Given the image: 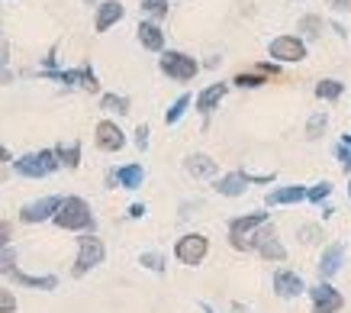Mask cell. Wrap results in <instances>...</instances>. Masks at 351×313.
Returning <instances> with one entry per match:
<instances>
[{
  "label": "cell",
  "instance_id": "cell-28",
  "mask_svg": "<svg viewBox=\"0 0 351 313\" xmlns=\"http://www.w3.org/2000/svg\"><path fill=\"white\" fill-rule=\"evenodd\" d=\"M326 126H329V117H326V113H313V117H309V123H306V136H309V139H319Z\"/></svg>",
  "mask_w": 351,
  "mask_h": 313
},
{
  "label": "cell",
  "instance_id": "cell-17",
  "mask_svg": "<svg viewBox=\"0 0 351 313\" xmlns=\"http://www.w3.org/2000/svg\"><path fill=\"white\" fill-rule=\"evenodd\" d=\"M110 181H117L119 187L136 191V187H142V181H145V168H142V165H123V168H117V172L110 174Z\"/></svg>",
  "mask_w": 351,
  "mask_h": 313
},
{
  "label": "cell",
  "instance_id": "cell-7",
  "mask_svg": "<svg viewBox=\"0 0 351 313\" xmlns=\"http://www.w3.org/2000/svg\"><path fill=\"white\" fill-rule=\"evenodd\" d=\"M206 252H210V239L200 236V233H187V236L178 239V246H174V255L178 262L184 265H200L206 259Z\"/></svg>",
  "mask_w": 351,
  "mask_h": 313
},
{
  "label": "cell",
  "instance_id": "cell-6",
  "mask_svg": "<svg viewBox=\"0 0 351 313\" xmlns=\"http://www.w3.org/2000/svg\"><path fill=\"white\" fill-rule=\"evenodd\" d=\"M252 246L258 248V255L267 262H284L287 259V248L280 246V239L274 236V227L271 223H265V227H258L255 233H252Z\"/></svg>",
  "mask_w": 351,
  "mask_h": 313
},
{
  "label": "cell",
  "instance_id": "cell-24",
  "mask_svg": "<svg viewBox=\"0 0 351 313\" xmlns=\"http://www.w3.org/2000/svg\"><path fill=\"white\" fill-rule=\"evenodd\" d=\"M191 104H193L191 94H181V97H178V100H174V104L168 107V113H165V123H168V126H174V123H178V119L187 113V107H191Z\"/></svg>",
  "mask_w": 351,
  "mask_h": 313
},
{
  "label": "cell",
  "instance_id": "cell-25",
  "mask_svg": "<svg viewBox=\"0 0 351 313\" xmlns=\"http://www.w3.org/2000/svg\"><path fill=\"white\" fill-rule=\"evenodd\" d=\"M100 107L107 110V113H117V117H123V113H129V100L119 97V94H104V97H100Z\"/></svg>",
  "mask_w": 351,
  "mask_h": 313
},
{
  "label": "cell",
  "instance_id": "cell-2",
  "mask_svg": "<svg viewBox=\"0 0 351 313\" xmlns=\"http://www.w3.org/2000/svg\"><path fill=\"white\" fill-rule=\"evenodd\" d=\"M265 223H271L267 210H258V213H248V216H235L232 223H229V242H232V248H239V252L255 248L252 246V233H255L258 227H265Z\"/></svg>",
  "mask_w": 351,
  "mask_h": 313
},
{
  "label": "cell",
  "instance_id": "cell-31",
  "mask_svg": "<svg viewBox=\"0 0 351 313\" xmlns=\"http://www.w3.org/2000/svg\"><path fill=\"white\" fill-rule=\"evenodd\" d=\"M329 194H332V184L322 181V184H316V187H309V191H306V200H309V204H322V200H326Z\"/></svg>",
  "mask_w": 351,
  "mask_h": 313
},
{
  "label": "cell",
  "instance_id": "cell-30",
  "mask_svg": "<svg viewBox=\"0 0 351 313\" xmlns=\"http://www.w3.org/2000/svg\"><path fill=\"white\" fill-rule=\"evenodd\" d=\"M142 10L155 16V20H161V16H168V0H142Z\"/></svg>",
  "mask_w": 351,
  "mask_h": 313
},
{
  "label": "cell",
  "instance_id": "cell-34",
  "mask_svg": "<svg viewBox=\"0 0 351 313\" xmlns=\"http://www.w3.org/2000/svg\"><path fill=\"white\" fill-rule=\"evenodd\" d=\"M0 313H16V297L7 288H0Z\"/></svg>",
  "mask_w": 351,
  "mask_h": 313
},
{
  "label": "cell",
  "instance_id": "cell-43",
  "mask_svg": "<svg viewBox=\"0 0 351 313\" xmlns=\"http://www.w3.org/2000/svg\"><path fill=\"white\" fill-rule=\"evenodd\" d=\"M348 197H351V181H348Z\"/></svg>",
  "mask_w": 351,
  "mask_h": 313
},
{
  "label": "cell",
  "instance_id": "cell-29",
  "mask_svg": "<svg viewBox=\"0 0 351 313\" xmlns=\"http://www.w3.org/2000/svg\"><path fill=\"white\" fill-rule=\"evenodd\" d=\"M142 268H149V271H165V255H161V252H142Z\"/></svg>",
  "mask_w": 351,
  "mask_h": 313
},
{
  "label": "cell",
  "instance_id": "cell-36",
  "mask_svg": "<svg viewBox=\"0 0 351 313\" xmlns=\"http://www.w3.org/2000/svg\"><path fill=\"white\" fill-rule=\"evenodd\" d=\"M10 236H13V229L7 220H0V248H7L10 246Z\"/></svg>",
  "mask_w": 351,
  "mask_h": 313
},
{
  "label": "cell",
  "instance_id": "cell-11",
  "mask_svg": "<svg viewBox=\"0 0 351 313\" xmlns=\"http://www.w3.org/2000/svg\"><path fill=\"white\" fill-rule=\"evenodd\" d=\"M58 204H62V197H39V200H32V204H26L20 210V220L23 223H43V220H52L55 210H58Z\"/></svg>",
  "mask_w": 351,
  "mask_h": 313
},
{
  "label": "cell",
  "instance_id": "cell-33",
  "mask_svg": "<svg viewBox=\"0 0 351 313\" xmlns=\"http://www.w3.org/2000/svg\"><path fill=\"white\" fill-rule=\"evenodd\" d=\"M335 159H339V165L345 168V172H351V146H348V142H339V149H335Z\"/></svg>",
  "mask_w": 351,
  "mask_h": 313
},
{
  "label": "cell",
  "instance_id": "cell-14",
  "mask_svg": "<svg viewBox=\"0 0 351 313\" xmlns=\"http://www.w3.org/2000/svg\"><path fill=\"white\" fill-rule=\"evenodd\" d=\"M226 91H229V84H223V81H219V84L203 87L200 94H197V100H193V104H197V110H200L203 117H210V113H213V110L219 107V104H223Z\"/></svg>",
  "mask_w": 351,
  "mask_h": 313
},
{
  "label": "cell",
  "instance_id": "cell-27",
  "mask_svg": "<svg viewBox=\"0 0 351 313\" xmlns=\"http://www.w3.org/2000/svg\"><path fill=\"white\" fill-rule=\"evenodd\" d=\"M265 81H271V78L258 75V71H239V75L232 78V84H235V87H261Z\"/></svg>",
  "mask_w": 351,
  "mask_h": 313
},
{
  "label": "cell",
  "instance_id": "cell-35",
  "mask_svg": "<svg viewBox=\"0 0 351 313\" xmlns=\"http://www.w3.org/2000/svg\"><path fill=\"white\" fill-rule=\"evenodd\" d=\"M136 149H138V152L149 149V126H145V123H142V126L136 130Z\"/></svg>",
  "mask_w": 351,
  "mask_h": 313
},
{
  "label": "cell",
  "instance_id": "cell-13",
  "mask_svg": "<svg viewBox=\"0 0 351 313\" xmlns=\"http://www.w3.org/2000/svg\"><path fill=\"white\" fill-rule=\"evenodd\" d=\"M303 278H300L297 271H277L274 275V294L277 297H284V301H290V297H300L303 294Z\"/></svg>",
  "mask_w": 351,
  "mask_h": 313
},
{
  "label": "cell",
  "instance_id": "cell-9",
  "mask_svg": "<svg viewBox=\"0 0 351 313\" xmlns=\"http://www.w3.org/2000/svg\"><path fill=\"white\" fill-rule=\"evenodd\" d=\"M309 297H313L316 313H339L341 307H345V297H341L332 284H326V281H319L316 288H309Z\"/></svg>",
  "mask_w": 351,
  "mask_h": 313
},
{
  "label": "cell",
  "instance_id": "cell-1",
  "mask_svg": "<svg viewBox=\"0 0 351 313\" xmlns=\"http://www.w3.org/2000/svg\"><path fill=\"white\" fill-rule=\"evenodd\" d=\"M52 220L58 229H71V233H81V229L94 227L90 207H87V200H81V197H62V204H58Z\"/></svg>",
  "mask_w": 351,
  "mask_h": 313
},
{
  "label": "cell",
  "instance_id": "cell-37",
  "mask_svg": "<svg viewBox=\"0 0 351 313\" xmlns=\"http://www.w3.org/2000/svg\"><path fill=\"white\" fill-rule=\"evenodd\" d=\"M7 62H10V43L0 33V68H7Z\"/></svg>",
  "mask_w": 351,
  "mask_h": 313
},
{
  "label": "cell",
  "instance_id": "cell-5",
  "mask_svg": "<svg viewBox=\"0 0 351 313\" xmlns=\"http://www.w3.org/2000/svg\"><path fill=\"white\" fill-rule=\"evenodd\" d=\"M104 262V242L97 236H81L77 239V262L75 268H71V275L75 278H84L90 268H97Z\"/></svg>",
  "mask_w": 351,
  "mask_h": 313
},
{
  "label": "cell",
  "instance_id": "cell-12",
  "mask_svg": "<svg viewBox=\"0 0 351 313\" xmlns=\"http://www.w3.org/2000/svg\"><path fill=\"white\" fill-rule=\"evenodd\" d=\"M123 16H126V10H123V3H119V0H104V3L97 7L94 30H97V33H107V30H113Z\"/></svg>",
  "mask_w": 351,
  "mask_h": 313
},
{
  "label": "cell",
  "instance_id": "cell-41",
  "mask_svg": "<svg viewBox=\"0 0 351 313\" xmlns=\"http://www.w3.org/2000/svg\"><path fill=\"white\" fill-rule=\"evenodd\" d=\"M10 159H13V155H10V152H7V146L0 142V162H10Z\"/></svg>",
  "mask_w": 351,
  "mask_h": 313
},
{
  "label": "cell",
  "instance_id": "cell-19",
  "mask_svg": "<svg viewBox=\"0 0 351 313\" xmlns=\"http://www.w3.org/2000/svg\"><path fill=\"white\" fill-rule=\"evenodd\" d=\"M300 200H306V187H300V184H287V187H277V191L267 194V207L300 204Z\"/></svg>",
  "mask_w": 351,
  "mask_h": 313
},
{
  "label": "cell",
  "instance_id": "cell-22",
  "mask_svg": "<svg viewBox=\"0 0 351 313\" xmlns=\"http://www.w3.org/2000/svg\"><path fill=\"white\" fill-rule=\"evenodd\" d=\"M341 94H345V84H341L339 78H322V81H316V97L319 100H339Z\"/></svg>",
  "mask_w": 351,
  "mask_h": 313
},
{
  "label": "cell",
  "instance_id": "cell-20",
  "mask_svg": "<svg viewBox=\"0 0 351 313\" xmlns=\"http://www.w3.org/2000/svg\"><path fill=\"white\" fill-rule=\"evenodd\" d=\"M341 259H345V248L341 246H329L326 252H322V259H319V278H332V275H339L341 268Z\"/></svg>",
  "mask_w": 351,
  "mask_h": 313
},
{
  "label": "cell",
  "instance_id": "cell-4",
  "mask_svg": "<svg viewBox=\"0 0 351 313\" xmlns=\"http://www.w3.org/2000/svg\"><path fill=\"white\" fill-rule=\"evenodd\" d=\"M161 71L171 78V81H193L200 65L193 55H184V52H161Z\"/></svg>",
  "mask_w": 351,
  "mask_h": 313
},
{
  "label": "cell",
  "instance_id": "cell-38",
  "mask_svg": "<svg viewBox=\"0 0 351 313\" xmlns=\"http://www.w3.org/2000/svg\"><path fill=\"white\" fill-rule=\"evenodd\" d=\"M316 233H319L316 227H303L300 229V239H303V242H316Z\"/></svg>",
  "mask_w": 351,
  "mask_h": 313
},
{
  "label": "cell",
  "instance_id": "cell-15",
  "mask_svg": "<svg viewBox=\"0 0 351 313\" xmlns=\"http://www.w3.org/2000/svg\"><path fill=\"white\" fill-rule=\"evenodd\" d=\"M213 187H216V194H223V197H242L245 187H248V174L245 172H229V174H223Z\"/></svg>",
  "mask_w": 351,
  "mask_h": 313
},
{
  "label": "cell",
  "instance_id": "cell-8",
  "mask_svg": "<svg viewBox=\"0 0 351 313\" xmlns=\"http://www.w3.org/2000/svg\"><path fill=\"white\" fill-rule=\"evenodd\" d=\"M267 52H271L274 62H303L306 58V43L300 36H277V39H271Z\"/></svg>",
  "mask_w": 351,
  "mask_h": 313
},
{
  "label": "cell",
  "instance_id": "cell-18",
  "mask_svg": "<svg viewBox=\"0 0 351 313\" xmlns=\"http://www.w3.org/2000/svg\"><path fill=\"white\" fill-rule=\"evenodd\" d=\"M10 275L23 288H36V291H55V288H58V278H55V275H26V271H16V268H13Z\"/></svg>",
  "mask_w": 351,
  "mask_h": 313
},
{
  "label": "cell",
  "instance_id": "cell-23",
  "mask_svg": "<svg viewBox=\"0 0 351 313\" xmlns=\"http://www.w3.org/2000/svg\"><path fill=\"white\" fill-rule=\"evenodd\" d=\"M55 159L64 168H77L81 165V142H71V146H55Z\"/></svg>",
  "mask_w": 351,
  "mask_h": 313
},
{
  "label": "cell",
  "instance_id": "cell-39",
  "mask_svg": "<svg viewBox=\"0 0 351 313\" xmlns=\"http://www.w3.org/2000/svg\"><path fill=\"white\" fill-rule=\"evenodd\" d=\"M329 7L332 10H339V13H345V10H351V0H329Z\"/></svg>",
  "mask_w": 351,
  "mask_h": 313
},
{
  "label": "cell",
  "instance_id": "cell-40",
  "mask_svg": "<svg viewBox=\"0 0 351 313\" xmlns=\"http://www.w3.org/2000/svg\"><path fill=\"white\" fill-rule=\"evenodd\" d=\"M129 216H136V220L138 216H145V204H132L129 207Z\"/></svg>",
  "mask_w": 351,
  "mask_h": 313
},
{
  "label": "cell",
  "instance_id": "cell-32",
  "mask_svg": "<svg viewBox=\"0 0 351 313\" xmlns=\"http://www.w3.org/2000/svg\"><path fill=\"white\" fill-rule=\"evenodd\" d=\"M16 268V255H13V248H0V275H10Z\"/></svg>",
  "mask_w": 351,
  "mask_h": 313
},
{
  "label": "cell",
  "instance_id": "cell-42",
  "mask_svg": "<svg viewBox=\"0 0 351 313\" xmlns=\"http://www.w3.org/2000/svg\"><path fill=\"white\" fill-rule=\"evenodd\" d=\"M200 307H203V313H216L213 307H210V303H200Z\"/></svg>",
  "mask_w": 351,
  "mask_h": 313
},
{
  "label": "cell",
  "instance_id": "cell-21",
  "mask_svg": "<svg viewBox=\"0 0 351 313\" xmlns=\"http://www.w3.org/2000/svg\"><path fill=\"white\" fill-rule=\"evenodd\" d=\"M184 168H187L193 178H213L216 174V162L210 159V155H203V152H197V155H191V159H184Z\"/></svg>",
  "mask_w": 351,
  "mask_h": 313
},
{
  "label": "cell",
  "instance_id": "cell-26",
  "mask_svg": "<svg viewBox=\"0 0 351 313\" xmlns=\"http://www.w3.org/2000/svg\"><path fill=\"white\" fill-rule=\"evenodd\" d=\"M297 30H303V36H306V39H316V36L322 33V16H316V13H306V16L297 23Z\"/></svg>",
  "mask_w": 351,
  "mask_h": 313
},
{
  "label": "cell",
  "instance_id": "cell-16",
  "mask_svg": "<svg viewBox=\"0 0 351 313\" xmlns=\"http://www.w3.org/2000/svg\"><path fill=\"white\" fill-rule=\"evenodd\" d=\"M138 43L142 49H149V52H165V33L158 30V23H138Z\"/></svg>",
  "mask_w": 351,
  "mask_h": 313
},
{
  "label": "cell",
  "instance_id": "cell-10",
  "mask_svg": "<svg viewBox=\"0 0 351 313\" xmlns=\"http://www.w3.org/2000/svg\"><path fill=\"white\" fill-rule=\"evenodd\" d=\"M94 139H97V149L100 152H119L126 146V136H123V130H119L113 119H100V123H97Z\"/></svg>",
  "mask_w": 351,
  "mask_h": 313
},
{
  "label": "cell",
  "instance_id": "cell-3",
  "mask_svg": "<svg viewBox=\"0 0 351 313\" xmlns=\"http://www.w3.org/2000/svg\"><path fill=\"white\" fill-rule=\"evenodd\" d=\"M58 168V159H55L52 149H43V152H29L13 162V172L20 178H49V174Z\"/></svg>",
  "mask_w": 351,
  "mask_h": 313
}]
</instances>
